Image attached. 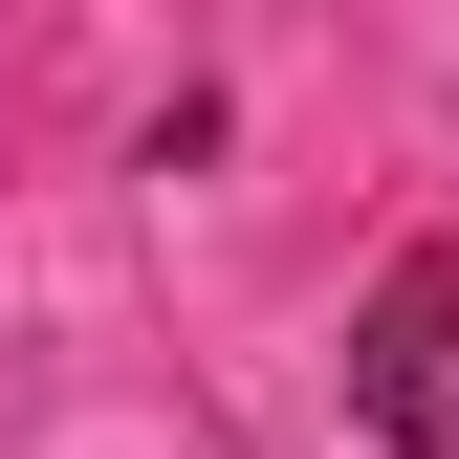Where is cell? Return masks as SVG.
Masks as SVG:
<instances>
[{"mask_svg":"<svg viewBox=\"0 0 459 459\" xmlns=\"http://www.w3.org/2000/svg\"><path fill=\"white\" fill-rule=\"evenodd\" d=\"M351 416L394 437V459H459V241H416L351 307Z\"/></svg>","mask_w":459,"mask_h":459,"instance_id":"1","label":"cell"}]
</instances>
